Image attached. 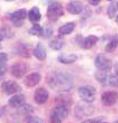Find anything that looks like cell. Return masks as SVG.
Listing matches in <instances>:
<instances>
[{"instance_id": "cell-19", "label": "cell", "mask_w": 118, "mask_h": 123, "mask_svg": "<svg viewBox=\"0 0 118 123\" xmlns=\"http://www.w3.org/2000/svg\"><path fill=\"white\" fill-rule=\"evenodd\" d=\"M73 29H75V23L70 22V23H67L64 25L60 27L59 33L60 35H69V33H71V32L73 31Z\"/></svg>"}, {"instance_id": "cell-36", "label": "cell", "mask_w": 118, "mask_h": 123, "mask_svg": "<svg viewBox=\"0 0 118 123\" xmlns=\"http://www.w3.org/2000/svg\"><path fill=\"white\" fill-rule=\"evenodd\" d=\"M7 1H11V0H7Z\"/></svg>"}, {"instance_id": "cell-28", "label": "cell", "mask_w": 118, "mask_h": 123, "mask_svg": "<svg viewBox=\"0 0 118 123\" xmlns=\"http://www.w3.org/2000/svg\"><path fill=\"white\" fill-rule=\"evenodd\" d=\"M1 31L6 32V33H8V36H7L8 38H11V36H13V33H9V28H8V27H4L2 29H1Z\"/></svg>"}, {"instance_id": "cell-16", "label": "cell", "mask_w": 118, "mask_h": 123, "mask_svg": "<svg viewBox=\"0 0 118 123\" xmlns=\"http://www.w3.org/2000/svg\"><path fill=\"white\" fill-rule=\"evenodd\" d=\"M97 40H99V38L96 36H88V37L84 38L81 45H83V47L85 48V49H90V48H92L97 43Z\"/></svg>"}, {"instance_id": "cell-21", "label": "cell", "mask_w": 118, "mask_h": 123, "mask_svg": "<svg viewBox=\"0 0 118 123\" xmlns=\"http://www.w3.org/2000/svg\"><path fill=\"white\" fill-rule=\"evenodd\" d=\"M63 44H64V42L61 38H54L53 40L49 43V46H51L52 49L57 51V49H61V48L63 47Z\"/></svg>"}, {"instance_id": "cell-1", "label": "cell", "mask_w": 118, "mask_h": 123, "mask_svg": "<svg viewBox=\"0 0 118 123\" xmlns=\"http://www.w3.org/2000/svg\"><path fill=\"white\" fill-rule=\"evenodd\" d=\"M47 82L54 90H60V91L69 90L72 84L71 77L64 73H54L49 77H47Z\"/></svg>"}, {"instance_id": "cell-31", "label": "cell", "mask_w": 118, "mask_h": 123, "mask_svg": "<svg viewBox=\"0 0 118 123\" xmlns=\"http://www.w3.org/2000/svg\"><path fill=\"white\" fill-rule=\"evenodd\" d=\"M88 2H90L91 5H93V6H96V5H99V4L101 2V0H88Z\"/></svg>"}, {"instance_id": "cell-26", "label": "cell", "mask_w": 118, "mask_h": 123, "mask_svg": "<svg viewBox=\"0 0 118 123\" xmlns=\"http://www.w3.org/2000/svg\"><path fill=\"white\" fill-rule=\"evenodd\" d=\"M7 61H0V76H2L7 71Z\"/></svg>"}, {"instance_id": "cell-17", "label": "cell", "mask_w": 118, "mask_h": 123, "mask_svg": "<svg viewBox=\"0 0 118 123\" xmlns=\"http://www.w3.org/2000/svg\"><path fill=\"white\" fill-rule=\"evenodd\" d=\"M76 60H77V55H75V54H65V55H61L59 58L60 62L64 64L73 63V62H76Z\"/></svg>"}, {"instance_id": "cell-20", "label": "cell", "mask_w": 118, "mask_h": 123, "mask_svg": "<svg viewBox=\"0 0 118 123\" xmlns=\"http://www.w3.org/2000/svg\"><path fill=\"white\" fill-rule=\"evenodd\" d=\"M117 45H118V35H116V36L108 43L107 46H106V52H108V53L113 52V51L116 49V47H117Z\"/></svg>"}, {"instance_id": "cell-6", "label": "cell", "mask_w": 118, "mask_h": 123, "mask_svg": "<svg viewBox=\"0 0 118 123\" xmlns=\"http://www.w3.org/2000/svg\"><path fill=\"white\" fill-rule=\"evenodd\" d=\"M102 102L106 106H112L118 100V93L115 91H107L102 94Z\"/></svg>"}, {"instance_id": "cell-7", "label": "cell", "mask_w": 118, "mask_h": 123, "mask_svg": "<svg viewBox=\"0 0 118 123\" xmlns=\"http://www.w3.org/2000/svg\"><path fill=\"white\" fill-rule=\"evenodd\" d=\"M29 15L27 13V11L25 9H20V11H16V12H14V13H11V15H9V17H11V20L13 22H14V24L15 25H22L23 24V20L27 17V16Z\"/></svg>"}, {"instance_id": "cell-3", "label": "cell", "mask_w": 118, "mask_h": 123, "mask_svg": "<svg viewBox=\"0 0 118 123\" xmlns=\"http://www.w3.org/2000/svg\"><path fill=\"white\" fill-rule=\"evenodd\" d=\"M95 92L96 90L94 89V86L86 85V86H80L78 89V94L81 99L86 102H93L95 99Z\"/></svg>"}, {"instance_id": "cell-37", "label": "cell", "mask_w": 118, "mask_h": 123, "mask_svg": "<svg viewBox=\"0 0 118 123\" xmlns=\"http://www.w3.org/2000/svg\"><path fill=\"white\" fill-rule=\"evenodd\" d=\"M117 7H118V2H117Z\"/></svg>"}, {"instance_id": "cell-29", "label": "cell", "mask_w": 118, "mask_h": 123, "mask_svg": "<svg viewBox=\"0 0 118 123\" xmlns=\"http://www.w3.org/2000/svg\"><path fill=\"white\" fill-rule=\"evenodd\" d=\"M43 35L44 36H51L52 35V29H45V30H43Z\"/></svg>"}, {"instance_id": "cell-15", "label": "cell", "mask_w": 118, "mask_h": 123, "mask_svg": "<svg viewBox=\"0 0 118 123\" xmlns=\"http://www.w3.org/2000/svg\"><path fill=\"white\" fill-rule=\"evenodd\" d=\"M33 55L37 59L40 60V61H44V60L46 59V49H45V47H44L41 44H38L37 46H36V48L33 49Z\"/></svg>"}, {"instance_id": "cell-35", "label": "cell", "mask_w": 118, "mask_h": 123, "mask_svg": "<svg viewBox=\"0 0 118 123\" xmlns=\"http://www.w3.org/2000/svg\"><path fill=\"white\" fill-rule=\"evenodd\" d=\"M108 1H112V0H108Z\"/></svg>"}, {"instance_id": "cell-14", "label": "cell", "mask_w": 118, "mask_h": 123, "mask_svg": "<svg viewBox=\"0 0 118 123\" xmlns=\"http://www.w3.org/2000/svg\"><path fill=\"white\" fill-rule=\"evenodd\" d=\"M24 101H25V97L23 94H16V96H13L9 99L8 104H9L11 107L16 108V107H21L22 105L24 104Z\"/></svg>"}, {"instance_id": "cell-22", "label": "cell", "mask_w": 118, "mask_h": 123, "mask_svg": "<svg viewBox=\"0 0 118 123\" xmlns=\"http://www.w3.org/2000/svg\"><path fill=\"white\" fill-rule=\"evenodd\" d=\"M95 77H96L97 82H100L101 84H106L107 83V73L106 70H102V69H99L95 74Z\"/></svg>"}, {"instance_id": "cell-34", "label": "cell", "mask_w": 118, "mask_h": 123, "mask_svg": "<svg viewBox=\"0 0 118 123\" xmlns=\"http://www.w3.org/2000/svg\"><path fill=\"white\" fill-rule=\"evenodd\" d=\"M116 22H117V23H118V16H117V17H116Z\"/></svg>"}, {"instance_id": "cell-27", "label": "cell", "mask_w": 118, "mask_h": 123, "mask_svg": "<svg viewBox=\"0 0 118 123\" xmlns=\"http://www.w3.org/2000/svg\"><path fill=\"white\" fill-rule=\"evenodd\" d=\"M25 121H27V122H44L43 120L39 117H27Z\"/></svg>"}, {"instance_id": "cell-32", "label": "cell", "mask_w": 118, "mask_h": 123, "mask_svg": "<svg viewBox=\"0 0 118 123\" xmlns=\"http://www.w3.org/2000/svg\"><path fill=\"white\" fill-rule=\"evenodd\" d=\"M115 71H116V75H118V63L115 64Z\"/></svg>"}, {"instance_id": "cell-8", "label": "cell", "mask_w": 118, "mask_h": 123, "mask_svg": "<svg viewBox=\"0 0 118 123\" xmlns=\"http://www.w3.org/2000/svg\"><path fill=\"white\" fill-rule=\"evenodd\" d=\"M48 97H49L48 91H47L46 89H44V87H39V89L36 90L33 98H34V101L37 102L38 105H43V104H45V102L47 101Z\"/></svg>"}, {"instance_id": "cell-25", "label": "cell", "mask_w": 118, "mask_h": 123, "mask_svg": "<svg viewBox=\"0 0 118 123\" xmlns=\"http://www.w3.org/2000/svg\"><path fill=\"white\" fill-rule=\"evenodd\" d=\"M109 84L111 86H118V75L109 76Z\"/></svg>"}, {"instance_id": "cell-5", "label": "cell", "mask_w": 118, "mask_h": 123, "mask_svg": "<svg viewBox=\"0 0 118 123\" xmlns=\"http://www.w3.org/2000/svg\"><path fill=\"white\" fill-rule=\"evenodd\" d=\"M28 64L24 62H17V63L11 66V75L16 78H21L27 74Z\"/></svg>"}, {"instance_id": "cell-24", "label": "cell", "mask_w": 118, "mask_h": 123, "mask_svg": "<svg viewBox=\"0 0 118 123\" xmlns=\"http://www.w3.org/2000/svg\"><path fill=\"white\" fill-rule=\"evenodd\" d=\"M107 13H108V16L110 18H112L113 16L116 15V13H117V5L116 4H110V5L108 6Z\"/></svg>"}, {"instance_id": "cell-33", "label": "cell", "mask_w": 118, "mask_h": 123, "mask_svg": "<svg viewBox=\"0 0 118 123\" xmlns=\"http://www.w3.org/2000/svg\"><path fill=\"white\" fill-rule=\"evenodd\" d=\"M2 38H4V36H2V35H1V33H0V42H1V40H2Z\"/></svg>"}, {"instance_id": "cell-4", "label": "cell", "mask_w": 118, "mask_h": 123, "mask_svg": "<svg viewBox=\"0 0 118 123\" xmlns=\"http://www.w3.org/2000/svg\"><path fill=\"white\" fill-rule=\"evenodd\" d=\"M63 15V9L62 6L59 2H52L47 8V17L52 21H56Z\"/></svg>"}, {"instance_id": "cell-11", "label": "cell", "mask_w": 118, "mask_h": 123, "mask_svg": "<svg viewBox=\"0 0 118 123\" xmlns=\"http://www.w3.org/2000/svg\"><path fill=\"white\" fill-rule=\"evenodd\" d=\"M94 112V108L90 106V105H78L77 107H76V111L75 113L77 114V116L78 117H81V116H84V115H92Z\"/></svg>"}, {"instance_id": "cell-12", "label": "cell", "mask_w": 118, "mask_h": 123, "mask_svg": "<svg viewBox=\"0 0 118 123\" xmlns=\"http://www.w3.org/2000/svg\"><path fill=\"white\" fill-rule=\"evenodd\" d=\"M95 66L99 69L108 70L110 68V62H109V60L103 54H99L96 56V59H95Z\"/></svg>"}, {"instance_id": "cell-10", "label": "cell", "mask_w": 118, "mask_h": 123, "mask_svg": "<svg viewBox=\"0 0 118 123\" xmlns=\"http://www.w3.org/2000/svg\"><path fill=\"white\" fill-rule=\"evenodd\" d=\"M41 80V76L40 74H38V73H32V74H30V75H28L25 78H24V84L25 86L28 87H33V86H36Z\"/></svg>"}, {"instance_id": "cell-9", "label": "cell", "mask_w": 118, "mask_h": 123, "mask_svg": "<svg viewBox=\"0 0 118 123\" xmlns=\"http://www.w3.org/2000/svg\"><path fill=\"white\" fill-rule=\"evenodd\" d=\"M2 90L5 93L7 94H14L16 92L21 91V86L17 84L16 82H13V80H7L2 84Z\"/></svg>"}, {"instance_id": "cell-18", "label": "cell", "mask_w": 118, "mask_h": 123, "mask_svg": "<svg viewBox=\"0 0 118 123\" xmlns=\"http://www.w3.org/2000/svg\"><path fill=\"white\" fill-rule=\"evenodd\" d=\"M29 18H30V21L33 22V23H36V22L39 21V20L41 18V14H40L39 8L33 7L32 9L30 11V13H29Z\"/></svg>"}, {"instance_id": "cell-13", "label": "cell", "mask_w": 118, "mask_h": 123, "mask_svg": "<svg viewBox=\"0 0 118 123\" xmlns=\"http://www.w3.org/2000/svg\"><path fill=\"white\" fill-rule=\"evenodd\" d=\"M67 11L69 12L70 14L76 15V14H80L83 11V4L80 1H72L67 5Z\"/></svg>"}, {"instance_id": "cell-2", "label": "cell", "mask_w": 118, "mask_h": 123, "mask_svg": "<svg viewBox=\"0 0 118 123\" xmlns=\"http://www.w3.org/2000/svg\"><path fill=\"white\" fill-rule=\"evenodd\" d=\"M68 114H69V107L65 104L57 102V105L54 107L53 112H52L51 120H52V122L60 123L68 116Z\"/></svg>"}, {"instance_id": "cell-23", "label": "cell", "mask_w": 118, "mask_h": 123, "mask_svg": "<svg viewBox=\"0 0 118 123\" xmlns=\"http://www.w3.org/2000/svg\"><path fill=\"white\" fill-rule=\"evenodd\" d=\"M43 28L40 27V25H38V24H36V25H33L30 30H29V32L31 33V35H33V36H41L43 35Z\"/></svg>"}, {"instance_id": "cell-30", "label": "cell", "mask_w": 118, "mask_h": 123, "mask_svg": "<svg viewBox=\"0 0 118 123\" xmlns=\"http://www.w3.org/2000/svg\"><path fill=\"white\" fill-rule=\"evenodd\" d=\"M8 60V56L6 53H0V61H7Z\"/></svg>"}]
</instances>
